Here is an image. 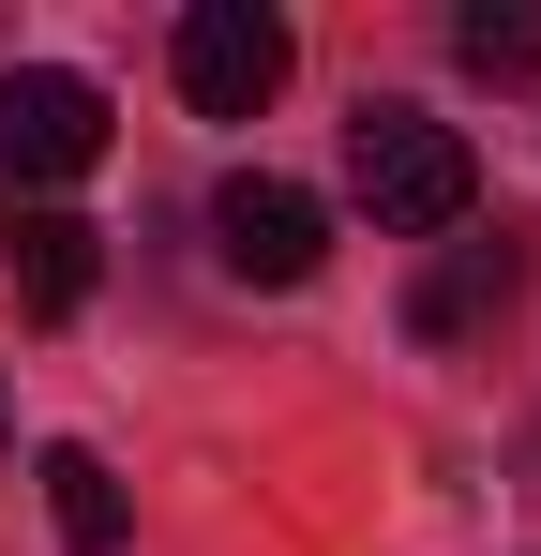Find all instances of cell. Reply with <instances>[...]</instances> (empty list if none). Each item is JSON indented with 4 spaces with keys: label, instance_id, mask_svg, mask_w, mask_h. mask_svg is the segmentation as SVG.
<instances>
[{
    "label": "cell",
    "instance_id": "cell-1",
    "mask_svg": "<svg viewBox=\"0 0 541 556\" xmlns=\"http://www.w3.org/2000/svg\"><path fill=\"white\" fill-rule=\"evenodd\" d=\"M347 195L376 211V241H451L466 195H481V166H466V136L422 121V105H361L347 121Z\"/></svg>",
    "mask_w": 541,
    "mask_h": 556
},
{
    "label": "cell",
    "instance_id": "cell-2",
    "mask_svg": "<svg viewBox=\"0 0 541 556\" xmlns=\"http://www.w3.org/2000/svg\"><path fill=\"white\" fill-rule=\"evenodd\" d=\"M270 91H286V15L196 0V15H180V105H196V121H256Z\"/></svg>",
    "mask_w": 541,
    "mask_h": 556
},
{
    "label": "cell",
    "instance_id": "cell-3",
    "mask_svg": "<svg viewBox=\"0 0 541 556\" xmlns=\"http://www.w3.org/2000/svg\"><path fill=\"white\" fill-rule=\"evenodd\" d=\"M211 256L241 286H316V256H331V211L301 181H270V166H241V181L211 195Z\"/></svg>",
    "mask_w": 541,
    "mask_h": 556
},
{
    "label": "cell",
    "instance_id": "cell-4",
    "mask_svg": "<svg viewBox=\"0 0 541 556\" xmlns=\"http://www.w3.org/2000/svg\"><path fill=\"white\" fill-rule=\"evenodd\" d=\"M0 166H15V181H76V166H105V91L61 76V61H15V76H0Z\"/></svg>",
    "mask_w": 541,
    "mask_h": 556
},
{
    "label": "cell",
    "instance_id": "cell-5",
    "mask_svg": "<svg viewBox=\"0 0 541 556\" xmlns=\"http://www.w3.org/2000/svg\"><path fill=\"white\" fill-rule=\"evenodd\" d=\"M0 256H15V301H30V316H76L90 271H105V226H76V211H15Z\"/></svg>",
    "mask_w": 541,
    "mask_h": 556
},
{
    "label": "cell",
    "instance_id": "cell-6",
    "mask_svg": "<svg viewBox=\"0 0 541 556\" xmlns=\"http://www.w3.org/2000/svg\"><path fill=\"white\" fill-rule=\"evenodd\" d=\"M30 481H46V527H61V556H121V527H136V511H121L105 452H46Z\"/></svg>",
    "mask_w": 541,
    "mask_h": 556
},
{
    "label": "cell",
    "instance_id": "cell-7",
    "mask_svg": "<svg viewBox=\"0 0 541 556\" xmlns=\"http://www.w3.org/2000/svg\"><path fill=\"white\" fill-rule=\"evenodd\" d=\"M496 301H512V241H451L437 271H422V301H406V316H422V331H481V316H496Z\"/></svg>",
    "mask_w": 541,
    "mask_h": 556
},
{
    "label": "cell",
    "instance_id": "cell-8",
    "mask_svg": "<svg viewBox=\"0 0 541 556\" xmlns=\"http://www.w3.org/2000/svg\"><path fill=\"white\" fill-rule=\"evenodd\" d=\"M451 61L466 76H541V0H466L451 15Z\"/></svg>",
    "mask_w": 541,
    "mask_h": 556
},
{
    "label": "cell",
    "instance_id": "cell-9",
    "mask_svg": "<svg viewBox=\"0 0 541 556\" xmlns=\"http://www.w3.org/2000/svg\"><path fill=\"white\" fill-rule=\"evenodd\" d=\"M0 437H15V376H0Z\"/></svg>",
    "mask_w": 541,
    "mask_h": 556
}]
</instances>
